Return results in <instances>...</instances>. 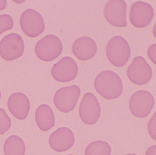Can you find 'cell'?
Returning <instances> with one entry per match:
<instances>
[{
	"mask_svg": "<svg viewBox=\"0 0 156 155\" xmlns=\"http://www.w3.org/2000/svg\"><path fill=\"white\" fill-rule=\"evenodd\" d=\"M97 92L108 100L119 97L123 91L122 81L119 75L112 71H104L99 74L94 81Z\"/></svg>",
	"mask_w": 156,
	"mask_h": 155,
	"instance_id": "obj_1",
	"label": "cell"
},
{
	"mask_svg": "<svg viewBox=\"0 0 156 155\" xmlns=\"http://www.w3.org/2000/svg\"><path fill=\"white\" fill-rule=\"evenodd\" d=\"M107 58L114 66H122L131 56V49L127 41L120 36H116L108 42L106 48Z\"/></svg>",
	"mask_w": 156,
	"mask_h": 155,
	"instance_id": "obj_2",
	"label": "cell"
},
{
	"mask_svg": "<svg viewBox=\"0 0 156 155\" xmlns=\"http://www.w3.org/2000/svg\"><path fill=\"white\" fill-rule=\"evenodd\" d=\"M62 49V42L60 39L55 35L49 34L37 42L35 50L40 59L51 62L60 56Z\"/></svg>",
	"mask_w": 156,
	"mask_h": 155,
	"instance_id": "obj_3",
	"label": "cell"
},
{
	"mask_svg": "<svg viewBox=\"0 0 156 155\" xmlns=\"http://www.w3.org/2000/svg\"><path fill=\"white\" fill-rule=\"evenodd\" d=\"M81 94V89L73 85L60 88L55 93L53 101L59 111L68 113L74 109Z\"/></svg>",
	"mask_w": 156,
	"mask_h": 155,
	"instance_id": "obj_4",
	"label": "cell"
},
{
	"mask_svg": "<svg viewBox=\"0 0 156 155\" xmlns=\"http://www.w3.org/2000/svg\"><path fill=\"white\" fill-rule=\"evenodd\" d=\"M154 104V99L151 93L145 90H140L131 97L129 108L135 117L145 118L150 114Z\"/></svg>",
	"mask_w": 156,
	"mask_h": 155,
	"instance_id": "obj_5",
	"label": "cell"
},
{
	"mask_svg": "<svg viewBox=\"0 0 156 155\" xmlns=\"http://www.w3.org/2000/svg\"><path fill=\"white\" fill-rule=\"evenodd\" d=\"M24 50L23 40L17 33H11L4 37L0 41V55L7 61L21 57Z\"/></svg>",
	"mask_w": 156,
	"mask_h": 155,
	"instance_id": "obj_6",
	"label": "cell"
},
{
	"mask_svg": "<svg viewBox=\"0 0 156 155\" xmlns=\"http://www.w3.org/2000/svg\"><path fill=\"white\" fill-rule=\"evenodd\" d=\"M101 112L100 105L96 96L92 93H86L79 106L81 120L86 124H95L100 117Z\"/></svg>",
	"mask_w": 156,
	"mask_h": 155,
	"instance_id": "obj_7",
	"label": "cell"
},
{
	"mask_svg": "<svg viewBox=\"0 0 156 155\" xmlns=\"http://www.w3.org/2000/svg\"><path fill=\"white\" fill-rule=\"evenodd\" d=\"M20 25L24 33L30 37L40 35L45 29L44 20L41 15L33 9H28L22 13Z\"/></svg>",
	"mask_w": 156,
	"mask_h": 155,
	"instance_id": "obj_8",
	"label": "cell"
},
{
	"mask_svg": "<svg viewBox=\"0 0 156 155\" xmlns=\"http://www.w3.org/2000/svg\"><path fill=\"white\" fill-rule=\"evenodd\" d=\"M129 80L136 85H142L149 82L153 75L152 68L144 57H136L127 70Z\"/></svg>",
	"mask_w": 156,
	"mask_h": 155,
	"instance_id": "obj_9",
	"label": "cell"
},
{
	"mask_svg": "<svg viewBox=\"0 0 156 155\" xmlns=\"http://www.w3.org/2000/svg\"><path fill=\"white\" fill-rule=\"evenodd\" d=\"M126 4L123 0L108 1L104 8V15L110 24L119 27L127 25L126 19Z\"/></svg>",
	"mask_w": 156,
	"mask_h": 155,
	"instance_id": "obj_10",
	"label": "cell"
},
{
	"mask_svg": "<svg viewBox=\"0 0 156 155\" xmlns=\"http://www.w3.org/2000/svg\"><path fill=\"white\" fill-rule=\"evenodd\" d=\"M154 16L153 7L145 2H136L130 8V21L136 28H144L147 26L153 20Z\"/></svg>",
	"mask_w": 156,
	"mask_h": 155,
	"instance_id": "obj_11",
	"label": "cell"
},
{
	"mask_svg": "<svg viewBox=\"0 0 156 155\" xmlns=\"http://www.w3.org/2000/svg\"><path fill=\"white\" fill-rule=\"evenodd\" d=\"M78 72L76 62L72 58L65 57L54 65L51 73L56 81L60 83H66L74 80Z\"/></svg>",
	"mask_w": 156,
	"mask_h": 155,
	"instance_id": "obj_12",
	"label": "cell"
},
{
	"mask_svg": "<svg viewBox=\"0 0 156 155\" xmlns=\"http://www.w3.org/2000/svg\"><path fill=\"white\" fill-rule=\"evenodd\" d=\"M75 140L73 131L67 127H62L51 134L49 139V144L52 150L62 153L72 147Z\"/></svg>",
	"mask_w": 156,
	"mask_h": 155,
	"instance_id": "obj_13",
	"label": "cell"
},
{
	"mask_svg": "<svg viewBox=\"0 0 156 155\" xmlns=\"http://www.w3.org/2000/svg\"><path fill=\"white\" fill-rule=\"evenodd\" d=\"M7 107L15 118L23 120L27 118L30 111V100L23 93H14L8 98Z\"/></svg>",
	"mask_w": 156,
	"mask_h": 155,
	"instance_id": "obj_14",
	"label": "cell"
},
{
	"mask_svg": "<svg viewBox=\"0 0 156 155\" xmlns=\"http://www.w3.org/2000/svg\"><path fill=\"white\" fill-rule=\"evenodd\" d=\"M72 51L78 59L88 60L96 55L97 46L96 42L91 37H82L74 41Z\"/></svg>",
	"mask_w": 156,
	"mask_h": 155,
	"instance_id": "obj_15",
	"label": "cell"
},
{
	"mask_svg": "<svg viewBox=\"0 0 156 155\" xmlns=\"http://www.w3.org/2000/svg\"><path fill=\"white\" fill-rule=\"evenodd\" d=\"M35 120L38 127L43 132H47L55 125L54 112L48 105L42 104L37 108Z\"/></svg>",
	"mask_w": 156,
	"mask_h": 155,
	"instance_id": "obj_16",
	"label": "cell"
},
{
	"mask_svg": "<svg viewBox=\"0 0 156 155\" xmlns=\"http://www.w3.org/2000/svg\"><path fill=\"white\" fill-rule=\"evenodd\" d=\"M3 151L5 155H25V144L18 136H11L5 140Z\"/></svg>",
	"mask_w": 156,
	"mask_h": 155,
	"instance_id": "obj_17",
	"label": "cell"
},
{
	"mask_svg": "<svg viewBox=\"0 0 156 155\" xmlns=\"http://www.w3.org/2000/svg\"><path fill=\"white\" fill-rule=\"evenodd\" d=\"M111 147L108 143L97 141L87 146L85 151V155H111Z\"/></svg>",
	"mask_w": 156,
	"mask_h": 155,
	"instance_id": "obj_18",
	"label": "cell"
},
{
	"mask_svg": "<svg viewBox=\"0 0 156 155\" xmlns=\"http://www.w3.org/2000/svg\"><path fill=\"white\" fill-rule=\"evenodd\" d=\"M11 125L12 122L10 117L4 109L0 108V135L5 133L10 129Z\"/></svg>",
	"mask_w": 156,
	"mask_h": 155,
	"instance_id": "obj_19",
	"label": "cell"
},
{
	"mask_svg": "<svg viewBox=\"0 0 156 155\" xmlns=\"http://www.w3.org/2000/svg\"><path fill=\"white\" fill-rule=\"evenodd\" d=\"M12 17L8 14L0 15V35L4 31L11 30L13 26Z\"/></svg>",
	"mask_w": 156,
	"mask_h": 155,
	"instance_id": "obj_20",
	"label": "cell"
},
{
	"mask_svg": "<svg viewBox=\"0 0 156 155\" xmlns=\"http://www.w3.org/2000/svg\"><path fill=\"white\" fill-rule=\"evenodd\" d=\"M156 113H154V116L149 121L148 124V130L149 134L154 140H156Z\"/></svg>",
	"mask_w": 156,
	"mask_h": 155,
	"instance_id": "obj_21",
	"label": "cell"
},
{
	"mask_svg": "<svg viewBox=\"0 0 156 155\" xmlns=\"http://www.w3.org/2000/svg\"><path fill=\"white\" fill-rule=\"evenodd\" d=\"M156 44L152 45L148 49V56L154 63L155 64Z\"/></svg>",
	"mask_w": 156,
	"mask_h": 155,
	"instance_id": "obj_22",
	"label": "cell"
},
{
	"mask_svg": "<svg viewBox=\"0 0 156 155\" xmlns=\"http://www.w3.org/2000/svg\"><path fill=\"white\" fill-rule=\"evenodd\" d=\"M145 155H156V145L153 146L149 147Z\"/></svg>",
	"mask_w": 156,
	"mask_h": 155,
	"instance_id": "obj_23",
	"label": "cell"
},
{
	"mask_svg": "<svg viewBox=\"0 0 156 155\" xmlns=\"http://www.w3.org/2000/svg\"><path fill=\"white\" fill-rule=\"evenodd\" d=\"M6 1L5 0H0V10H3L6 7Z\"/></svg>",
	"mask_w": 156,
	"mask_h": 155,
	"instance_id": "obj_24",
	"label": "cell"
},
{
	"mask_svg": "<svg viewBox=\"0 0 156 155\" xmlns=\"http://www.w3.org/2000/svg\"><path fill=\"white\" fill-rule=\"evenodd\" d=\"M126 155H136L134 154H128Z\"/></svg>",
	"mask_w": 156,
	"mask_h": 155,
	"instance_id": "obj_25",
	"label": "cell"
},
{
	"mask_svg": "<svg viewBox=\"0 0 156 155\" xmlns=\"http://www.w3.org/2000/svg\"><path fill=\"white\" fill-rule=\"evenodd\" d=\"M1 90H0V100H1Z\"/></svg>",
	"mask_w": 156,
	"mask_h": 155,
	"instance_id": "obj_26",
	"label": "cell"
},
{
	"mask_svg": "<svg viewBox=\"0 0 156 155\" xmlns=\"http://www.w3.org/2000/svg\"><path fill=\"white\" fill-rule=\"evenodd\" d=\"M73 155V154H69V155Z\"/></svg>",
	"mask_w": 156,
	"mask_h": 155,
	"instance_id": "obj_27",
	"label": "cell"
}]
</instances>
